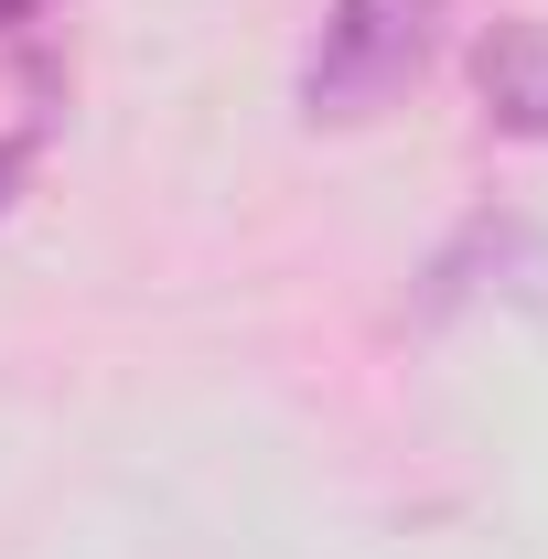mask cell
Returning <instances> with one entry per match:
<instances>
[{"label": "cell", "mask_w": 548, "mask_h": 559, "mask_svg": "<svg viewBox=\"0 0 548 559\" xmlns=\"http://www.w3.org/2000/svg\"><path fill=\"white\" fill-rule=\"evenodd\" d=\"M474 97H484V130L548 140V11H516L474 44Z\"/></svg>", "instance_id": "2"}, {"label": "cell", "mask_w": 548, "mask_h": 559, "mask_svg": "<svg viewBox=\"0 0 548 559\" xmlns=\"http://www.w3.org/2000/svg\"><path fill=\"white\" fill-rule=\"evenodd\" d=\"M430 44H441V0H334L301 66V119H377L398 86H419Z\"/></svg>", "instance_id": "1"}, {"label": "cell", "mask_w": 548, "mask_h": 559, "mask_svg": "<svg viewBox=\"0 0 548 559\" xmlns=\"http://www.w3.org/2000/svg\"><path fill=\"white\" fill-rule=\"evenodd\" d=\"M11 11H33V0H0V22H11Z\"/></svg>", "instance_id": "5"}, {"label": "cell", "mask_w": 548, "mask_h": 559, "mask_svg": "<svg viewBox=\"0 0 548 559\" xmlns=\"http://www.w3.org/2000/svg\"><path fill=\"white\" fill-rule=\"evenodd\" d=\"M474 290L548 334V226H495V237H474Z\"/></svg>", "instance_id": "3"}, {"label": "cell", "mask_w": 548, "mask_h": 559, "mask_svg": "<svg viewBox=\"0 0 548 559\" xmlns=\"http://www.w3.org/2000/svg\"><path fill=\"white\" fill-rule=\"evenodd\" d=\"M22 162H33V151H22V140H0V215H11V194H22Z\"/></svg>", "instance_id": "4"}]
</instances>
